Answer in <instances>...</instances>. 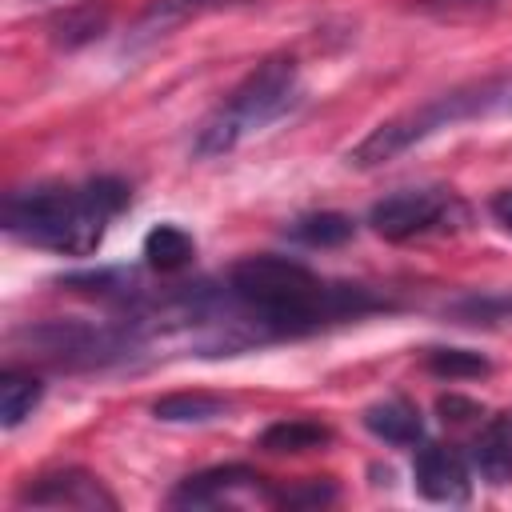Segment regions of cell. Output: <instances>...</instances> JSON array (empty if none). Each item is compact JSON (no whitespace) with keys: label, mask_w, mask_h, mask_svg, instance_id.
Instances as JSON below:
<instances>
[{"label":"cell","mask_w":512,"mask_h":512,"mask_svg":"<svg viewBox=\"0 0 512 512\" xmlns=\"http://www.w3.org/2000/svg\"><path fill=\"white\" fill-rule=\"evenodd\" d=\"M152 412L156 420H168V424H200V420H216L224 412V400L208 392H176V396L156 400Z\"/></svg>","instance_id":"16"},{"label":"cell","mask_w":512,"mask_h":512,"mask_svg":"<svg viewBox=\"0 0 512 512\" xmlns=\"http://www.w3.org/2000/svg\"><path fill=\"white\" fill-rule=\"evenodd\" d=\"M472 468L488 484H508L512 480V416H496L480 428V436L468 448Z\"/></svg>","instance_id":"10"},{"label":"cell","mask_w":512,"mask_h":512,"mask_svg":"<svg viewBox=\"0 0 512 512\" xmlns=\"http://www.w3.org/2000/svg\"><path fill=\"white\" fill-rule=\"evenodd\" d=\"M104 20H108V12H100V16H96V8H80V12H68V16H60V20H56V28H60V40L72 48V44H80V40H92V36H100Z\"/></svg>","instance_id":"18"},{"label":"cell","mask_w":512,"mask_h":512,"mask_svg":"<svg viewBox=\"0 0 512 512\" xmlns=\"http://www.w3.org/2000/svg\"><path fill=\"white\" fill-rule=\"evenodd\" d=\"M288 236L308 248H336V244L352 240V220L344 212H308L288 224Z\"/></svg>","instance_id":"15"},{"label":"cell","mask_w":512,"mask_h":512,"mask_svg":"<svg viewBox=\"0 0 512 512\" xmlns=\"http://www.w3.org/2000/svg\"><path fill=\"white\" fill-rule=\"evenodd\" d=\"M364 428L384 440V444H396V448H408V444H420L424 436V420H420V408L408 404L404 396H388L372 408H364Z\"/></svg>","instance_id":"9"},{"label":"cell","mask_w":512,"mask_h":512,"mask_svg":"<svg viewBox=\"0 0 512 512\" xmlns=\"http://www.w3.org/2000/svg\"><path fill=\"white\" fill-rule=\"evenodd\" d=\"M224 4H236V0H152L136 20V40L160 36L172 24H180L188 16H200V12H212V8H224Z\"/></svg>","instance_id":"14"},{"label":"cell","mask_w":512,"mask_h":512,"mask_svg":"<svg viewBox=\"0 0 512 512\" xmlns=\"http://www.w3.org/2000/svg\"><path fill=\"white\" fill-rule=\"evenodd\" d=\"M440 412H444V420H468V416H476V404L472 400H460V396H444L440 400Z\"/></svg>","instance_id":"20"},{"label":"cell","mask_w":512,"mask_h":512,"mask_svg":"<svg viewBox=\"0 0 512 512\" xmlns=\"http://www.w3.org/2000/svg\"><path fill=\"white\" fill-rule=\"evenodd\" d=\"M332 432L316 420H304V416H292V420H276L260 432V448L264 452H312L320 444H328Z\"/></svg>","instance_id":"11"},{"label":"cell","mask_w":512,"mask_h":512,"mask_svg":"<svg viewBox=\"0 0 512 512\" xmlns=\"http://www.w3.org/2000/svg\"><path fill=\"white\" fill-rule=\"evenodd\" d=\"M468 220V208L452 188H400L372 204L368 224L384 240H412L436 228H456Z\"/></svg>","instance_id":"5"},{"label":"cell","mask_w":512,"mask_h":512,"mask_svg":"<svg viewBox=\"0 0 512 512\" xmlns=\"http://www.w3.org/2000/svg\"><path fill=\"white\" fill-rule=\"evenodd\" d=\"M128 208V184L124 180H88L80 188L64 184H36L16 188L4 200V228L36 248L88 256L100 248L108 224Z\"/></svg>","instance_id":"1"},{"label":"cell","mask_w":512,"mask_h":512,"mask_svg":"<svg viewBox=\"0 0 512 512\" xmlns=\"http://www.w3.org/2000/svg\"><path fill=\"white\" fill-rule=\"evenodd\" d=\"M300 76H296V60L292 56H272L264 64H256L236 88L232 96L200 124L192 152L200 160L208 156H224L228 148H236L248 132H260L264 124H272L276 116L288 112V104L296 100Z\"/></svg>","instance_id":"2"},{"label":"cell","mask_w":512,"mask_h":512,"mask_svg":"<svg viewBox=\"0 0 512 512\" xmlns=\"http://www.w3.org/2000/svg\"><path fill=\"white\" fill-rule=\"evenodd\" d=\"M492 216H496V220H500V224L512 232V188L492 196Z\"/></svg>","instance_id":"21"},{"label":"cell","mask_w":512,"mask_h":512,"mask_svg":"<svg viewBox=\"0 0 512 512\" xmlns=\"http://www.w3.org/2000/svg\"><path fill=\"white\" fill-rule=\"evenodd\" d=\"M20 504H36V508H84V512H112L116 496L100 484V476L80 472V468H64V472H48L36 484H28L20 492Z\"/></svg>","instance_id":"6"},{"label":"cell","mask_w":512,"mask_h":512,"mask_svg":"<svg viewBox=\"0 0 512 512\" xmlns=\"http://www.w3.org/2000/svg\"><path fill=\"white\" fill-rule=\"evenodd\" d=\"M332 496H336V488H332V484L312 480V484H304V488H296V492H280V496H276V504H288V508H296V504H328Z\"/></svg>","instance_id":"19"},{"label":"cell","mask_w":512,"mask_h":512,"mask_svg":"<svg viewBox=\"0 0 512 512\" xmlns=\"http://www.w3.org/2000/svg\"><path fill=\"white\" fill-rule=\"evenodd\" d=\"M44 396V384L24 372V368H8L0 376V424L4 428H16L24 416H32V408L40 404Z\"/></svg>","instance_id":"12"},{"label":"cell","mask_w":512,"mask_h":512,"mask_svg":"<svg viewBox=\"0 0 512 512\" xmlns=\"http://www.w3.org/2000/svg\"><path fill=\"white\" fill-rule=\"evenodd\" d=\"M144 256H148V264L156 272H176L196 256V240L176 224H156L144 236Z\"/></svg>","instance_id":"13"},{"label":"cell","mask_w":512,"mask_h":512,"mask_svg":"<svg viewBox=\"0 0 512 512\" xmlns=\"http://www.w3.org/2000/svg\"><path fill=\"white\" fill-rule=\"evenodd\" d=\"M424 8H440V12H460V8H480L488 0H420Z\"/></svg>","instance_id":"22"},{"label":"cell","mask_w":512,"mask_h":512,"mask_svg":"<svg viewBox=\"0 0 512 512\" xmlns=\"http://www.w3.org/2000/svg\"><path fill=\"white\" fill-rule=\"evenodd\" d=\"M248 488H260V476L244 464H220V468H208V472H196L188 480H180L168 496L172 508H216L224 500H232L236 492H248Z\"/></svg>","instance_id":"8"},{"label":"cell","mask_w":512,"mask_h":512,"mask_svg":"<svg viewBox=\"0 0 512 512\" xmlns=\"http://www.w3.org/2000/svg\"><path fill=\"white\" fill-rule=\"evenodd\" d=\"M28 340L48 364H60V368H104V364L128 360L140 348L144 328L136 320H120V324L48 320V324L32 328Z\"/></svg>","instance_id":"4"},{"label":"cell","mask_w":512,"mask_h":512,"mask_svg":"<svg viewBox=\"0 0 512 512\" xmlns=\"http://www.w3.org/2000/svg\"><path fill=\"white\" fill-rule=\"evenodd\" d=\"M428 368L436 376H484L488 372V360L480 352H468V348H432L428 352Z\"/></svg>","instance_id":"17"},{"label":"cell","mask_w":512,"mask_h":512,"mask_svg":"<svg viewBox=\"0 0 512 512\" xmlns=\"http://www.w3.org/2000/svg\"><path fill=\"white\" fill-rule=\"evenodd\" d=\"M412 476H416V488L420 496L436 500V504H464L468 492H472V480H468V464L456 448L448 444H424L416 452V464H412Z\"/></svg>","instance_id":"7"},{"label":"cell","mask_w":512,"mask_h":512,"mask_svg":"<svg viewBox=\"0 0 512 512\" xmlns=\"http://www.w3.org/2000/svg\"><path fill=\"white\" fill-rule=\"evenodd\" d=\"M492 104H500V88L496 84H484V88H468V92H444L404 116H392L384 120L380 128H372L352 152H348V164L352 168H380L388 160H396L400 152H408L412 144L428 140L432 132L456 124V120H468V116H480L488 112Z\"/></svg>","instance_id":"3"}]
</instances>
